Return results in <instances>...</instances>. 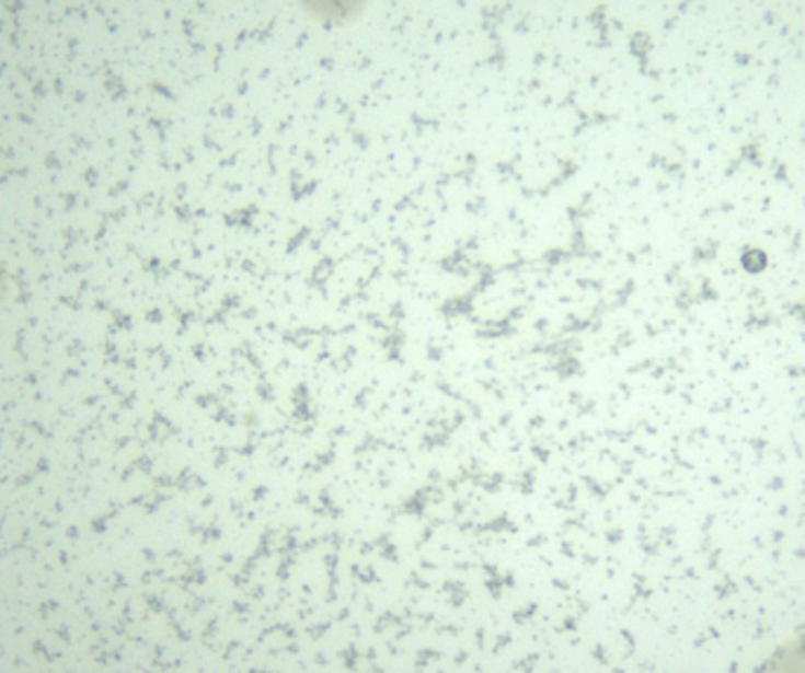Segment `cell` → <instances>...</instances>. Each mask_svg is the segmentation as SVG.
I'll use <instances>...</instances> for the list:
<instances>
[{
	"label": "cell",
	"mask_w": 805,
	"mask_h": 673,
	"mask_svg": "<svg viewBox=\"0 0 805 673\" xmlns=\"http://www.w3.org/2000/svg\"><path fill=\"white\" fill-rule=\"evenodd\" d=\"M307 3L311 10L321 12L323 18H344L349 10L360 5V0H307Z\"/></svg>",
	"instance_id": "cell-1"
}]
</instances>
